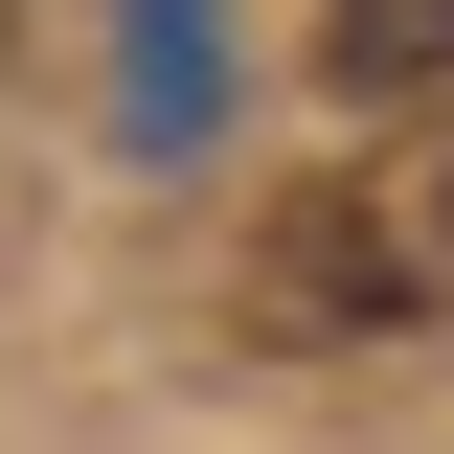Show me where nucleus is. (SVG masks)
Returning <instances> with one entry per match:
<instances>
[{
	"label": "nucleus",
	"mask_w": 454,
	"mask_h": 454,
	"mask_svg": "<svg viewBox=\"0 0 454 454\" xmlns=\"http://www.w3.org/2000/svg\"><path fill=\"white\" fill-rule=\"evenodd\" d=\"M318 68H340L364 114H387V91H432V68H454V0H340V23H318Z\"/></svg>",
	"instance_id": "nucleus-2"
},
{
	"label": "nucleus",
	"mask_w": 454,
	"mask_h": 454,
	"mask_svg": "<svg viewBox=\"0 0 454 454\" xmlns=\"http://www.w3.org/2000/svg\"><path fill=\"white\" fill-rule=\"evenodd\" d=\"M409 295H454V205H409V182H364V205H318L273 250V318L340 340V318H409Z\"/></svg>",
	"instance_id": "nucleus-1"
},
{
	"label": "nucleus",
	"mask_w": 454,
	"mask_h": 454,
	"mask_svg": "<svg viewBox=\"0 0 454 454\" xmlns=\"http://www.w3.org/2000/svg\"><path fill=\"white\" fill-rule=\"evenodd\" d=\"M114 23H137V137H205V0H114Z\"/></svg>",
	"instance_id": "nucleus-3"
}]
</instances>
